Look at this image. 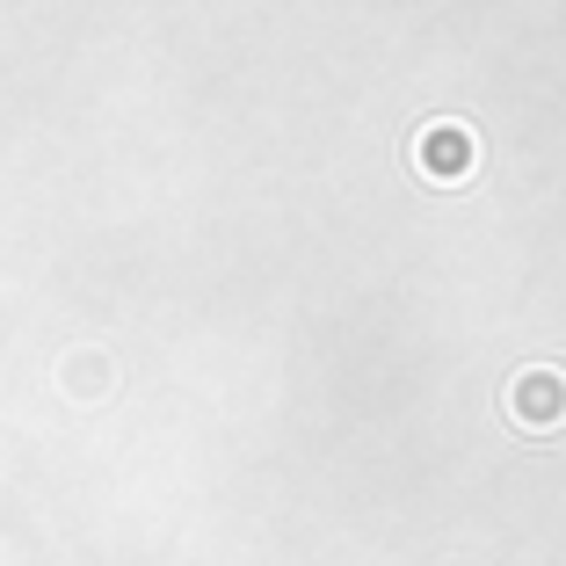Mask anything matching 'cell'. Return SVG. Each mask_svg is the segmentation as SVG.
Segmentation results:
<instances>
[{
	"mask_svg": "<svg viewBox=\"0 0 566 566\" xmlns=\"http://www.w3.org/2000/svg\"><path fill=\"white\" fill-rule=\"evenodd\" d=\"M59 378H66L73 400H95V392H109V385H117V364H102V356H66V364H59Z\"/></svg>",
	"mask_w": 566,
	"mask_h": 566,
	"instance_id": "3",
	"label": "cell"
},
{
	"mask_svg": "<svg viewBox=\"0 0 566 566\" xmlns=\"http://www.w3.org/2000/svg\"><path fill=\"white\" fill-rule=\"evenodd\" d=\"M415 167L429 182H465L472 167H480V132L458 117H429L415 132Z\"/></svg>",
	"mask_w": 566,
	"mask_h": 566,
	"instance_id": "1",
	"label": "cell"
},
{
	"mask_svg": "<svg viewBox=\"0 0 566 566\" xmlns=\"http://www.w3.org/2000/svg\"><path fill=\"white\" fill-rule=\"evenodd\" d=\"M501 407H509V421H523V429H559L566 421V370H552V364L516 370L509 392H501Z\"/></svg>",
	"mask_w": 566,
	"mask_h": 566,
	"instance_id": "2",
	"label": "cell"
}]
</instances>
